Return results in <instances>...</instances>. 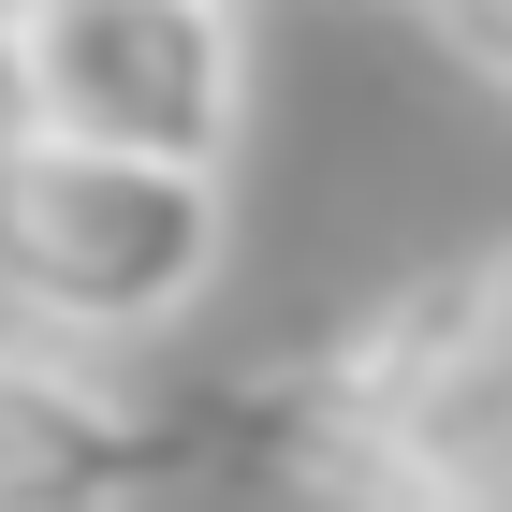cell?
I'll list each match as a JSON object with an SVG mask.
<instances>
[{
  "mask_svg": "<svg viewBox=\"0 0 512 512\" xmlns=\"http://www.w3.org/2000/svg\"><path fill=\"white\" fill-rule=\"evenodd\" d=\"M425 30L454 44L483 88H512V0H425Z\"/></svg>",
  "mask_w": 512,
  "mask_h": 512,
  "instance_id": "obj_4",
  "label": "cell"
},
{
  "mask_svg": "<svg viewBox=\"0 0 512 512\" xmlns=\"http://www.w3.org/2000/svg\"><path fill=\"white\" fill-rule=\"evenodd\" d=\"M220 235H235L220 176L0 132V293L44 352H132L161 322H191L220 278Z\"/></svg>",
  "mask_w": 512,
  "mask_h": 512,
  "instance_id": "obj_1",
  "label": "cell"
},
{
  "mask_svg": "<svg viewBox=\"0 0 512 512\" xmlns=\"http://www.w3.org/2000/svg\"><path fill=\"white\" fill-rule=\"evenodd\" d=\"M469 352L512 381V249H469Z\"/></svg>",
  "mask_w": 512,
  "mask_h": 512,
  "instance_id": "obj_5",
  "label": "cell"
},
{
  "mask_svg": "<svg viewBox=\"0 0 512 512\" xmlns=\"http://www.w3.org/2000/svg\"><path fill=\"white\" fill-rule=\"evenodd\" d=\"M0 118L220 176L249 118V30L235 0H0Z\"/></svg>",
  "mask_w": 512,
  "mask_h": 512,
  "instance_id": "obj_2",
  "label": "cell"
},
{
  "mask_svg": "<svg viewBox=\"0 0 512 512\" xmlns=\"http://www.w3.org/2000/svg\"><path fill=\"white\" fill-rule=\"evenodd\" d=\"M205 469V425L132 410L44 337H0V512H147Z\"/></svg>",
  "mask_w": 512,
  "mask_h": 512,
  "instance_id": "obj_3",
  "label": "cell"
}]
</instances>
